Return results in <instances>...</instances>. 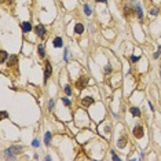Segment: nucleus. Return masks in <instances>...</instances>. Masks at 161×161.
Wrapping results in <instances>:
<instances>
[{
	"mask_svg": "<svg viewBox=\"0 0 161 161\" xmlns=\"http://www.w3.org/2000/svg\"><path fill=\"white\" fill-rule=\"evenodd\" d=\"M84 13L87 14V15H91V13H92V11H91V7H90V6H87V4L84 6Z\"/></svg>",
	"mask_w": 161,
	"mask_h": 161,
	"instance_id": "a211bd4d",
	"label": "nucleus"
},
{
	"mask_svg": "<svg viewBox=\"0 0 161 161\" xmlns=\"http://www.w3.org/2000/svg\"><path fill=\"white\" fill-rule=\"evenodd\" d=\"M131 113H132L135 117H139L140 116V110L138 109V107H131Z\"/></svg>",
	"mask_w": 161,
	"mask_h": 161,
	"instance_id": "ddd939ff",
	"label": "nucleus"
},
{
	"mask_svg": "<svg viewBox=\"0 0 161 161\" xmlns=\"http://www.w3.org/2000/svg\"><path fill=\"white\" fill-rule=\"evenodd\" d=\"M37 51H39V57H40V58H44V57H46V51H44V47H43V44H39Z\"/></svg>",
	"mask_w": 161,
	"mask_h": 161,
	"instance_id": "f8f14e48",
	"label": "nucleus"
},
{
	"mask_svg": "<svg viewBox=\"0 0 161 161\" xmlns=\"http://www.w3.org/2000/svg\"><path fill=\"white\" fill-rule=\"evenodd\" d=\"M11 2H13V0H3V3H7V4H10Z\"/></svg>",
	"mask_w": 161,
	"mask_h": 161,
	"instance_id": "c85d7f7f",
	"label": "nucleus"
},
{
	"mask_svg": "<svg viewBox=\"0 0 161 161\" xmlns=\"http://www.w3.org/2000/svg\"><path fill=\"white\" fill-rule=\"evenodd\" d=\"M65 92H66V95H70V94H72V91H70V87H69V85H65Z\"/></svg>",
	"mask_w": 161,
	"mask_h": 161,
	"instance_id": "aec40b11",
	"label": "nucleus"
},
{
	"mask_svg": "<svg viewBox=\"0 0 161 161\" xmlns=\"http://www.w3.org/2000/svg\"><path fill=\"white\" fill-rule=\"evenodd\" d=\"M7 52L6 51H2V59H0V62H2V63H4V62H6V59H7Z\"/></svg>",
	"mask_w": 161,
	"mask_h": 161,
	"instance_id": "dca6fc26",
	"label": "nucleus"
},
{
	"mask_svg": "<svg viewBox=\"0 0 161 161\" xmlns=\"http://www.w3.org/2000/svg\"><path fill=\"white\" fill-rule=\"evenodd\" d=\"M21 146H13V147H10L7 149L6 152H7V158H14V154H17L21 152Z\"/></svg>",
	"mask_w": 161,
	"mask_h": 161,
	"instance_id": "f03ea898",
	"label": "nucleus"
},
{
	"mask_svg": "<svg viewBox=\"0 0 161 161\" xmlns=\"http://www.w3.org/2000/svg\"><path fill=\"white\" fill-rule=\"evenodd\" d=\"M2 117H3V119H6V117H7V113H6V112H2Z\"/></svg>",
	"mask_w": 161,
	"mask_h": 161,
	"instance_id": "cd10ccee",
	"label": "nucleus"
},
{
	"mask_svg": "<svg viewBox=\"0 0 161 161\" xmlns=\"http://www.w3.org/2000/svg\"><path fill=\"white\" fill-rule=\"evenodd\" d=\"M132 132H134V136H135L136 139H140L145 135V131H143V127L142 125H136Z\"/></svg>",
	"mask_w": 161,
	"mask_h": 161,
	"instance_id": "20e7f679",
	"label": "nucleus"
},
{
	"mask_svg": "<svg viewBox=\"0 0 161 161\" xmlns=\"http://www.w3.org/2000/svg\"><path fill=\"white\" fill-rule=\"evenodd\" d=\"M98 2H101V3H106V0H96V3Z\"/></svg>",
	"mask_w": 161,
	"mask_h": 161,
	"instance_id": "c756f323",
	"label": "nucleus"
},
{
	"mask_svg": "<svg viewBox=\"0 0 161 161\" xmlns=\"http://www.w3.org/2000/svg\"><path fill=\"white\" fill-rule=\"evenodd\" d=\"M63 59L67 61V50H65V54H63Z\"/></svg>",
	"mask_w": 161,
	"mask_h": 161,
	"instance_id": "a878e982",
	"label": "nucleus"
},
{
	"mask_svg": "<svg viewBox=\"0 0 161 161\" xmlns=\"http://www.w3.org/2000/svg\"><path fill=\"white\" fill-rule=\"evenodd\" d=\"M17 61H18V58H17L15 55L10 57V58H8V62H7V66H14V65L17 63Z\"/></svg>",
	"mask_w": 161,
	"mask_h": 161,
	"instance_id": "9b49d317",
	"label": "nucleus"
},
{
	"mask_svg": "<svg viewBox=\"0 0 161 161\" xmlns=\"http://www.w3.org/2000/svg\"><path fill=\"white\" fill-rule=\"evenodd\" d=\"M81 105H83V107H88L91 105H94V99L91 96H85V98L81 99Z\"/></svg>",
	"mask_w": 161,
	"mask_h": 161,
	"instance_id": "423d86ee",
	"label": "nucleus"
},
{
	"mask_svg": "<svg viewBox=\"0 0 161 161\" xmlns=\"http://www.w3.org/2000/svg\"><path fill=\"white\" fill-rule=\"evenodd\" d=\"M87 84H88V77L87 76H81L79 80L76 81V87L79 90H83V88H85L87 87Z\"/></svg>",
	"mask_w": 161,
	"mask_h": 161,
	"instance_id": "f257e3e1",
	"label": "nucleus"
},
{
	"mask_svg": "<svg viewBox=\"0 0 161 161\" xmlns=\"http://www.w3.org/2000/svg\"><path fill=\"white\" fill-rule=\"evenodd\" d=\"M136 13H138V17H139V19H143V13H142V8H140V6L138 4V6H136Z\"/></svg>",
	"mask_w": 161,
	"mask_h": 161,
	"instance_id": "4468645a",
	"label": "nucleus"
},
{
	"mask_svg": "<svg viewBox=\"0 0 161 161\" xmlns=\"http://www.w3.org/2000/svg\"><path fill=\"white\" fill-rule=\"evenodd\" d=\"M125 145H127V138L125 136H121L119 139V142H117V146H119L120 149H123V147H125Z\"/></svg>",
	"mask_w": 161,
	"mask_h": 161,
	"instance_id": "9d476101",
	"label": "nucleus"
},
{
	"mask_svg": "<svg viewBox=\"0 0 161 161\" xmlns=\"http://www.w3.org/2000/svg\"><path fill=\"white\" fill-rule=\"evenodd\" d=\"M83 32H84V26H83V23H76V25H75V33L81 35Z\"/></svg>",
	"mask_w": 161,
	"mask_h": 161,
	"instance_id": "6e6552de",
	"label": "nucleus"
},
{
	"mask_svg": "<svg viewBox=\"0 0 161 161\" xmlns=\"http://www.w3.org/2000/svg\"><path fill=\"white\" fill-rule=\"evenodd\" d=\"M21 29H22L23 33L30 32V30H32V23H30V22H22V23H21Z\"/></svg>",
	"mask_w": 161,
	"mask_h": 161,
	"instance_id": "0eeeda50",
	"label": "nucleus"
},
{
	"mask_svg": "<svg viewBox=\"0 0 161 161\" xmlns=\"http://www.w3.org/2000/svg\"><path fill=\"white\" fill-rule=\"evenodd\" d=\"M51 73H52V69H51V63L47 61V62H46V70H44V80H46V81H47L48 79H50Z\"/></svg>",
	"mask_w": 161,
	"mask_h": 161,
	"instance_id": "39448f33",
	"label": "nucleus"
},
{
	"mask_svg": "<svg viewBox=\"0 0 161 161\" xmlns=\"http://www.w3.org/2000/svg\"><path fill=\"white\" fill-rule=\"evenodd\" d=\"M161 54V47H158V50H157V52L154 54V58H158V55Z\"/></svg>",
	"mask_w": 161,
	"mask_h": 161,
	"instance_id": "5701e85b",
	"label": "nucleus"
},
{
	"mask_svg": "<svg viewBox=\"0 0 161 161\" xmlns=\"http://www.w3.org/2000/svg\"><path fill=\"white\" fill-rule=\"evenodd\" d=\"M131 61H132V62H136V61H139V58H138V57H131Z\"/></svg>",
	"mask_w": 161,
	"mask_h": 161,
	"instance_id": "393cba45",
	"label": "nucleus"
},
{
	"mask_svg": "<svg viewBox=\"0 0 161 161\" xmlns=\"http://www.w3.org/2000/svg\"><path fill=\"white\" fill-rule=\"evenodd\" d=\"M52 44H54V47H57V48H61V47L63 46V43H62V39H61V37H55V39H54V41H52Z\"/></svg>",
	"mask_w": 161,
	"mask_h": 161,
	"instance_id": "1a4fd4ad",
	"label": "nucleus"
},
{
	"mask_svg": "<svg viewBox=\"0 0 161 161\" xmlns=\"http://www.w3.org/2000/svg\"><path fill=\"white\" fill-rule=\"evenodd\" d=\"M35 32H36V35L40 37V39H44V37H46V33H47L44 25H37V26L35 28Z\"/></svg>",
	"mask_w": 161,
	"mask_h": 161,
	"instance_id": "7ed1b4c3",
	"label": "nucleus"
},
{
	"mask_svg": "<svg viewBox=\"0 0 161 161\" xmlns=\"http://www.w3.org/2000/svg\"><path fill=\"white\" fill-rule=\"evenodd\" d=\"M62 102H63V103H65L66 106H70V101L67 99V98H62Z\"/></svg>",
	"mask_w": 161,
	"mask_h": 161,
	"instance_id": "412c9836",
	"label": "nucleus"
},
{
	"mask_svg": "<svg viewBox=\"0 0 161 161\" xmlns=\"http://www.w3.org/2000/svg\"><path fill=\"white\" fill-rule=\"evenodd\" d=\"M158 14V8L157 7H153L152 10H150V15H153V17H156Z\"/></svg>",
	"mask_w": 161,
	"mask_h": 161,
	"instance_id": "f3484780",
	"label": "nucleus"
},
{
	"mask_svg": "<svg viewBox=\"0 0 161 161\" xmlns=\"http://www.w3.org/2000/svg\"><path fill=\"white\" fill-rule=\"evenodd\" d=\"M54 105H55V102H54V101L51 99V101H50V107H48V110H50V112L52 110V107H54Z\"/></svg>",
	"mask_w": 161,
	"mask_h": 161,
	"instance_id": "4be33fe9",
	"label": "nucleus"
},
{
	"mask_svg": "<svg viewBox=\"0 0 161 161\" xmlns=\"http://www.w3.org/2000/svg\"><path fill=\"white\" fill-rule=\"evenodd\" d=\"M50 142H51V134L47 132L46 136H44V143H46V145H50Z\"/></svg>",
	"mask_w": 161,
	"mask_h": 161,
	"instance_id": "2eb2a0df",
	"label": "nucleus"
},
{
	"mask_svg": "<svg viewBox=\"0 0 161 161\" xmlns=\"http://www.w3.org/2000/svg\"><path fill=\"white\" fill-rule=\"evenodd\" d=\"M110 72H112V66H110V65H106V67H105V73H106V75H109Z\"/></svg>",
	"mask_w": 161,
	"mask_h": 161,
	"instance_id": "6ab92c4d",
	"label": "nucleus"
},
{
	"mask_svg": "<svg viewBox=\"0 0 161 161\" xmlns=\"http://www.w3.org/2000/svg\"><path fill=\"white\" fill-rule=\"evenodd\" d=\"M112 157H113V160H116V161H119V160H120V158L114 154V152H112Z\"/></svg>",
	"mask_w": 161,
	"mask_h": 161,
	"instance_id": "b1692460",
	"label": "nucleus"
},
{
	"mask_svg": "<svg viewBox=\"0 0 161 161\" xmlns=\"http://www.w3.org/2000/svg\"><path fill=\"white\" fill-rule=\"evenodd\" d=\"M39 145H40V143H39V140H35V142H33V146H35V147H37Z\"/></svg>",
	"mask_w": 161,
	"mask_h": 161,
	"instance_id": "bb28decb",
	"label": "nucleus"
}]
</instances>
